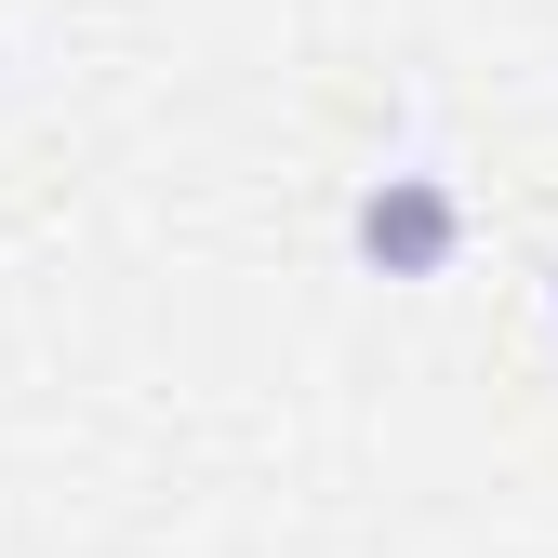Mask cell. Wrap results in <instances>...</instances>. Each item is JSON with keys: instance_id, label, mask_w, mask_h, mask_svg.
I'll return each mask as SVG.
<instances>
[{"instance_id": "cell-1", "label": "cell", "mask_w": 558, "mask_h": 558, "mask_svg": "<svg viewBox=\"0 0 558 558\" xmlns=\"http://www.w3.org/2000/svg\"><path fill=\"white\" fill-rule=\"evenodd\" d=\"M345 253H360L373 279H452L465 266V199H452V173H373L360 214H345Z\"/></svg>"}, {"instance_id": "cell-2", "label": "cell", "mask_w": 558, "mask_h": 558, "mask_svg": "<svg viewBox=\"0 0 558 558\" xmlns=\"http://www.w3.org/2000/svg\"><path fill=\"white\" fill-rule=\"evenodd\" d=\"M545 306H558V293H545Z\"/></svg>"}]
</instances>
